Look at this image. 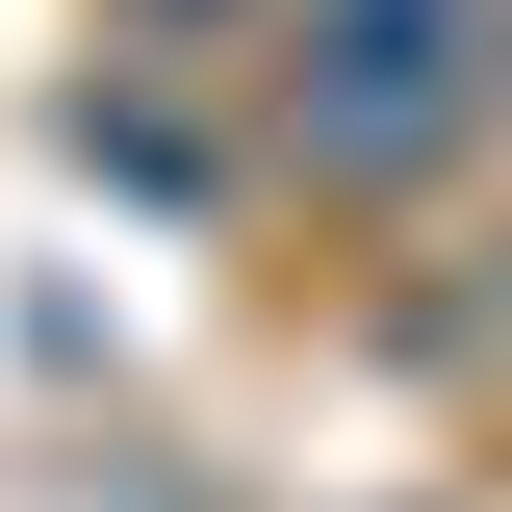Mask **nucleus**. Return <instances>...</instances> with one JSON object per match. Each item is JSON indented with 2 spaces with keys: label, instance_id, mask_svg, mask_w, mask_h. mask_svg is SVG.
<instances>
[{
  "label": "nucleus",
  "instance_id": "f257e3e1",
  "mask_svg": "<svg viewBox=\"0 0 512 512\" xmlns=\"http://www.w3.org/2000/svg\"><path fill=\"white\" fill-rule=\"evenodd\" d=\"M256 154L308 205H410L512 128V0H256Z\"/></svg>",
  "mask_w": 512,
  "mask_h": 512
}]
</instances>
